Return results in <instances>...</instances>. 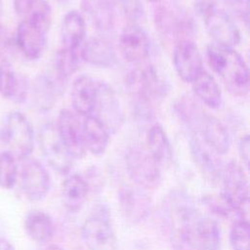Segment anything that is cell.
<instances>
[{
    "instance_id": "28",
    "label": "cell",
    "mask_w": 250,
    "mask_h": 250,
    "mask_svg": "<svg viewBox=\"0 0 250 250\" xmlns=\"http://www.w3.org/2000/svg\"><path fill=\"white\" fill-rule=\"evenodd\" d=\"M146 150L161 167H167L172 160V148L168 136L161 125H151L146 137Z\"/></svg>"
},
{
    "instance_id": "38",
    "label": "cell",
    "mask_w": 250,
    "mask_h": 250,
    "mask_svg": "<svg viewBox=\"0 0 250 250\" xmlns=\"http://www.w3.org/2000/svg\"><path fill=\"white\" fill-rule=\"evenodd\" d=\"M33 0H13V7L16 15L22 19Z\"/></svg>"
},
{
    "instance_id": "29",
    "label": "cell",
    "mask_w": 250,
    "mask_h": 250,
    "mask_svg": "<svg viewBox=\"0 0 250 250\" xmlns=\"http://www.w3.org/2000/svg\"><path fill=\"white\" fill-rule=\"evenodd\" d=\"M191 88L195 98L211 109H219L223 105L222 90L214 78L203 70L192 82Z\"/></svg>"
},
{
    "instance_id": "3",
    "label": "cell",
    "mask_w": 250,
    "mask_h": 250,
    "mask_svg": "<svg viewBox=\"0 0 250 250\" xmlns=\"http://www.w3.org/2000/svg\"><path fill=\"white\" fill-rule=\"evenodd\" d=\"M34 131L29 119L21 111L9 112L0 125V143L17 160H23L34 148Z\"/></svg>"
},
{
    "instance_id": "8",
    "label": "cell",
    "mask_w": 250,
    "mask_h": 250,
    "mask_svg": "<svg viewBox=\"0 0 250 250\" xmlns=\"http://www.w3.org/2000/svg\"><path fill=\"white\" fill-rule=\"evenodd\" d=\"M38 144L49 165L61 174H67L75 159L61 139L54 123H45L38 133Z\"/></svg>"
},
{
    "instance_id": "2",
    "label": "cell",
    "mask_w": 250,
    "mask_h": 250,
    "mask_svg": "<svg viewBox=\"0 0 250 250\" xmlns=\"http://www.w3.org/2000/svg\"><path fill=\"white\" fill-rule=\"evenodd\" d=\"M126 87L131 98L143 109L159 104L167 95L166 81L150 63L133 68L126 76Z\"/></svg>"
},
{
    "instance_id": "5",
    "label": "cell",
    "mask_w": 250,
    "mask_h": 250,
    "mask_svg": "<svg viewBox=\"0 0 250 250\" xmlns=\"http://www.w3.org/2000/svg\"><path fill=\"white\" fill-rule=\"evenodd\" d=\"M222 230L219 223L200 213L190 222L175 246L177 250H220Z\"/></svg>"
},
{
    "instance_id": "6",
    "label": "cell",
    "mask_w": 250,
    "mask_h": 250,
    "mask_svg": "<svg viewBox=\"0 0 250 250\" xmlns=\"http://www.w3.org/2000/svg\"><path fill=\"white\" fill-rule=\"evenodd\" d=\"M154 21L158 30L165 36L179 41L191 40L194 22L189 13L177 5H158L154 10Z\"/></svg>"
},
{
    "instance_id": "32",
    "label": "cell",
    "mask_w": 250,
    "mask_h": 250,
    "mask_svg": "<svg viewBox=\"0 0 250 250\" xmlns=\"http://www.w3.org/2000/svg\"><path fill=\"white\" fill-rule=\"evenodd\" d=\"M174 109L179 119L187 124L191 129L192 133L197 131L202 118L206 114L196 100L190 96L179 97L174 104Z\"/></svg>"
},
{
    "instance_id": "30",
    "label": "cell",
    "mask_w": 250,
    "mask_h": 250,
    "mask_svg": "<svg viewBox=\"0 0 250 250\" xmlns=\"http://www.w3.org/2000/svg\"><path fill=\"white\" fill-rule=\"evenodd\" d=\"M24 229L27 235L38 243L49 242L55 233L52 218L41 210H31L26 214Z\"/></svg>"
},
{
    "instance_id": "36",
    "label": "cell",
    "mask_w": 250,
    "mask_h": 250,
    "mask_svg": "<svg viewBox=\"0 0 250 250\" xmlns=\"http://www.w3.org/2000/svg\"><path fill=\"white\" fill-rule=\"evenodd\" d=\"M192 6L195 14L203 21L217 9L215 0H192Z\"/></svg>"
},
{
    "instance_id": "39",
    "label": "cell",
    "mask_w": 250,
    "mask_h": 250,
    "mask_svg": "<svg viewBox=\"0 0 250 250\" xmlns=\"http://www.w3.org/2000/svg\"><path fill=\"white\" fill-rule=\"evenodd\" d=\"M0 250H16L15 247L7 239L0 237Z\"/></svg>"
},
{
    "instance_id": "18",
    "label": "cell",
    "mask_w": 250,
    "mask_h": 250,
    "mask_svg": "<svg viewBox=\"0 0 250 250\" xmlns=\"http://www.w3.org/2000/svg\"><path fill=\"white\" fill-rule=\"evenodd\" d=\"M97 92L98 79L86 74L76 77L70 90V100L73 111L81 117L91 115Z\"/></svg>"
},
{
    "instance_id": "43",
    "label": "cell",
    "mask_w": 250,
    "mask_h": 250,
    "mask_svg": "<svg viewBox=\"0 0 250 250\" xmlns=\"http://www.w3.org/2000/svg\"><path fill=\"white\" fill-rule=\"evenodd\" d=\"M56 1H57V2H59V3H62V4H63V3L68 2L69 0H56Z\"/></svg>"
},
{
    "instance_id": "24",
    "label": "cell",
    "mask_w": 250,
    "mask_h": 250,
    "mask_svg": "<svg viewBox=\"0 0 250 250\" xmlns=\"http://www.w3.org/2000/svg\"><path fill=\"white\" fill-rule=\"evenodd\" d=\"M86 23L84 17L76 10L68 11L62 18L60 29L62 47L79 50L85 41Z\"/></svg>"
},
{
    "instance_id": "27",
    "label": "cell",
    "mask_w": 250,
    "mask_h": 250,
    "mask_svg": "<svg viewBox=\"0 0 250 250\" xmlns=\"http://www.w3.org/2000/svg\"><path fill=\"white\" fill-rule=\"evenodd\" d=\"M83 139L86 150L94 155H102L109 145L110 133L93 115H87L82 119Z\"/></svg>"
},
{
    "instance_id": "16",
    "label": "cell",
    "mask_w": 250,
    "mask_h": 250,
    "mask_svg": "<svg viewBox=\"0 0 250 250\" xmlns=\"http://www.w3.org/2000/svg\"><path fill=\"white\" fill-rule=\"evenodd\" d=\"M204 23L215 45L233 49L234 46L239 43V30L233 20L226 11L217 8L204 20Z\"/></svg>"
},
{
    "instance_id": "37",
    "label": "cell",
    "mask_w": 250,
    "mask_h": 250,
    "mask_svg": "<svg viewBox=\"0 0 250 250\" xmlns=\"http://www.w3.org/2000/svg\"><path fill=\"white\" fill-rule=\"evenodd\" d=\"M238 153L241 158V161L243 162L245 167L248 168L250 158V140L248 134L240 138L238 142Z\"/></svg>"
},
{
    "instance_id": "1",
    "label": "cell",
    "mask_w": 250,
    "mask_h": 250,
    "mask_svg": "<svg viewBox=\"0 0 250 250\" xmlns=\"http://www.w3.org/2000/svg\"><path fill=\"white\" fill-rule=\"evenodd\" d=\"M206 59L211 69L222 79L233 96L244 97L249 92V71L244 59L234 50L210 44Z\"/></svg>"
},
{
    "instance_id": "21",
    "label": "cell",
    "mask_w": 250,
    "mask_h": 250,
    "mask_svg": "<svg viewBox=\"0 0 250 250\" xmlns=\"http://www.w3.org/2000/svg\"><path fill=\"white\" fill-rule=\"evenodd\" d=\"M64 89L52 75L48 74L37 75L29 86L33 104L41 112L51 110Z\"/></svg>"
},
{
    "instance_id": "19",
    "label": "cell",
    "mask_w": 250,
    "mask_h": 250,
    "mask_svg": "<svg viewBox=\"0 0 250 250\" xmlns=\"http://www.w3.org/2000/svg\"><path fill=\"white\" fill-rule=\"evenodd\" d=\"M79 53L82 61L96 67L107 68L116 61L114 48L104 36H95L84 41Z\"/></svg>"
},
{
    "instance_id": "14",
    "label": "cell",
    "mask_w": 250,
    "mask_h": 250,
    "mask_svg": "<svg viewBox=\"0 0 250 250\" xmlns=\"http://www.w3.org/2000/svg\"><path fill=\"white\" fill-rule=\"evenodd\" d=\"M48 30L27 20H21L16 28L15 41L24 58L30 61L40 59L46 47Z\"/></svg>"
},
{
    "instance_id": "13",
    "label": "cell",
    "mask_w": 250,
    "mask_h": 250,
    "mask_svg": "<svg viewBox=\"0 0 250 250\" xmlns=\"http://www.w3.org/2000/svg\"><path fill=\"white\" fill-rule=\"evenodd\" d=\"M118 49L128 62L141 63L149 56L150 41L140 24L128 23L119 35Z\"/></svg>"
},
{
    "instance_id": "34",
    "label": "cell",
    "mask_w": 250,
    "mask_h": 250,
    "mask_svg": "<svg viewBox=\"0 0 250 250\" xmlns=\"http://www.w3.org/2000/svg\"><path fill=\"white\" fill-rule=\"evenodd\" d=\"M248 219H236L229 229V245L232 250H249Z\"/></svg>"
},
{
    "instance_id": "11",
    "label": "cell",
    "mask_w": 250,
    "mask_h": 250,
    "mask_svg": "<svg viewBox=\"0 0 250 250\" xmlns=\"http://www.w3.org/2000/svg\"><path fill=\"white\" fill-rule=\"evenodd\" d=\"M21 188L33 201L43 199L50 190L51 177L45 166L37 159L25 158L20 172Z\"/></svg>"
},
{
    "instance_id": "7",
    "label": "cell",
    "mask_w": 250,
    "mask_h": 250,
    "mask_svg": "<svg viewBox=\"0 0 250 250\" xmlns=\"http://www.w3.org/2000/svg\"><path fill=\"white\" fill-rule=\"evenodd\" d=\"M111 133L118 132L124 124L125 113L114 89L105 81L98 80V92L92 114Z\"/></svg>"
},
{
    "instance_id": "20",
    "label": "cell",
    "mask_w": 250,
    "mask_h": 250,
    "mask_svg": "<svg viewBox=\"0 0 250 250\" xmlns=\"http://www.w3.org/2000/svg\"><path fill=\"white\" fill-rule=\"evenodd\" d=\"M189 147L191 156L200 171L211 181H218L224 166L220 155L209 147L196 133L191 134Z\"/></svg>"
},
{
    "instance_id": "17",
    "label": "cell",
    "mask_w": 250,
    "mask_h": 250,
    "mask_svg": "<svg viewBox=\"0 0 250 250\" xmlns=\"http://www.w3.org/2000/svg\"><path fill=\"white\" fill-rule=\"evenodd\" d=\"M29 94L27 80L19 75L12 62L0 53V96L17 104L23 103Z\"/></svg>"
},
{
    "instance_id": "22",
    "label": "cell",
    "mask_w": 250,
    "mask_h": 250,
    "mask_svg": "<svg viewBox=\"0 0 250 250\" xmlns=\"http://www.w3.org/2000/svg\"><path fill=\"white\" fill-rule=\"evenodd\" d=\"M195 133L219 155L226 154L229 150V133L226 126L216 117L205 114Z\"/></svg>"
},
{
    "instance_id": "31",
    "label": "cell",
    "mask_w": 250,
    "mask_h": 250,
    "mask_svg": "<svg viewBox=\"0 0 250 250\" xmlns=\"http://www.w3.org/2000/svg\"><path fill=\"white\" fill-rule=\"evenodd\" d=\"M81 61L78 50H70L62 47L56 52L53 59L54 75L52 76L61 85L65 87L68 78L78 70Z\"/></svg>"
},
{
    "instance_id": "10",
    "label": "cell",
    "mask_w": 250,
    "mask_h": 250,
    "mask_svg": "<svg viewBox=\"0 0 250 250\" xmlns=\"http://www.w3.org/2000/svg\"><path fill=\"white\" fill-rule=\"evenodd\" d=\"M81 235L89 250H118L113 228L102 214L93 215L84 221Z\"/></svg>"
},
{
    "instance_id": "4",
    "label": "cell",
    "mask_w": 250,
    "mask_h": 250,
    "mask_svg": "<svg viewBox=\"0 0 250 250\" xmlns=\"http://www.w3.org/2000/svg\"><path fill=\"white\" fill-rule=\"evenodd\" d=\"M222 189L220 195L241 219L248 218L249 186L242 166L234 160L223 166L220 179Z\"/></svg>"
},
{
    "instance_id": "26",
    "label": "cell",
    "mask_w": 250,
    "mask_h": 250,
    "mask_svg": "<svg viewBox=\"0 0 250 250\" xmlns=\"http://www.w3.org/2000/svg\"><path fill=\"white\" fill-rule=\"evenodd\" d=\"M119 200L125 216L138 222L146 218L150 209V200L140 188L125 186L119 190Z\"/></svg>"
},
{
    "instance_id": "40",
    "label": "cell",
    "mask_w": 250,
    "mask_h": 250,
    "mask_svg": "<svg viewBox=\"0 0 250 250\" xmlns=\"http://www.w3.org/2000/svg\"><path fill=\"white\" fill-rule=\"evenodd\" d=\"M3 14V0H0V18Z\"/></svg>"
},
{
    "instance_id": "12",
    "label": "cell",
    "mask_w": 250,
    "mask_h": 250,
    "mask_svg": "<svg viewBox=\"0 0 250 250\" xmlns=\"http://www.w3.org/2000/svg\"><path fill=\"white\" fill-rule=\"evenodd\" d=\"M172 62L178 76L187 83H191L204 70L202 55L192 40L176 43Z\"/></svg>"
},
{
    "instance_id": "15",
    "label": "cell",
    "mask_w": 250,
    "mask_h": 250,
    "mask_svg": "<svg viewBox=\"0 0 250 250\" xmlns=\"http://www.w3.org/2000/svg\"><path fill=\"white\" fill-rule=\"evenodd\" d=\"M55 125L61 139L73 158L75 160L82 158L87 150L83 139L82 120L79 119V115L73 110L63 108L60 111Z\"/></svg>"
},
{
    "instance_id": "23",
    "label": "cell",
    "mask_w": 250,
    "mask_h": 250,
    "mask_svg": "<svg viewBox=\"0 0 250 250\" xmlns=\"http://www.w3.org/2000/svg\"><path fill=\"white\" fill-rule=\"evenodd\" d=\"M90 188L85 176L79 173L70 174L62 186V200L66 210L72 213L79 211L87 199Z\"/></svg>"
},
{
    "instance_id": "42",
    "label": "cell",
    "mask_w": 250,
    "mask_h": 250,
    "mask_svg": "<svg viewBox=\"0 0 250 250\" xmlns=\"http://www.w3.org/2000/svg\"><path fill=\"white\" fill-rule=\"evenodd\" d=\"M48 250H62V249H61V248H59V247H57V246H52V247H50Z\"/></svg>"
},
{
    "instance_id": "41",
    "label": "cell",
    "mask_w": 250,
    "mask_h": 250,
    "mask_svg": "<svg viewBox=\"0 0 250 250\" xmlns=\"http://www.w3.org/2000/svg\"><path fill=\"white\" fill-rule=\"evenodd\" d=\"M2 42H3V31H2V29L0 28V47H1V45H2Z\"/></svg>"
},
{
    "instance_id": "9",
    "label": "cell",
    "mask_w": 250,
    "mask_h": 250,
    "mask_svg": "<svg viewBox=\"0 0 250 250\" xmlns=\"http://www.w3.org/2000/svg\"><path fill=\"white\" fill-rule=\"evenodd\" d=\"M126 168L135 185L140 188L152 189L161 182V167L146 149L132 147L126 157Z\"/></svg>"
},
{
    "instance_id": "44",
    "label": "cell",
    "mask_w": 250,
    "mask_h": 250,
    "mask_svg": "<svg viewBox=\"0 0 250 250\" xmlns=\"http://www.w3.org/2000/svg\"><path fill=\"white\" fill-rule=\"evenodd\" d=\"M148 2H151V3H158L160 0H146Z\"/></svg>"
},
{
    "instance_id": "33",
    "label": "cell",
    "mask_w": 250,
    "mask_h": 250,
    "mask_svg": "<svg viewBox=\"0 0 250 250\" xmlns=\"http://www.w3.org/2000/svg\"><path fill=\"white\" fill-rule=\"evenodd\" d=\"M18 179L17 159L8 151L0 152V188H12Z\"/></svg>"
},
{
    "instance_id": "35",
    "label": "cell",
    "mask_w": 250,
    "mask_h": 250,
    "mask_svg": "<svg viewBox=\"0 0 250 250\" xmlns=\"http://www.w3.org/2000/svg\"><path fill=\"white\" fill-rule=\"evenodd\" d=\"M119 5L129 23L139 24L144 21L146 13L141 0H119Z\"/></svg>"
},
{
    "instance_id": "25",
    "label": "cell",
    "mask_w": 250,
    "mask_h": 250,
    "mask_svg": "<svg viewBox=\"0 0 250 250\" xmlns=\"http://www.w3.org/2000/svg\"><path fill=\"white\" fill-rule=\"evenodd\" d=\"M81 7L98 30L108 32L113 29L115 23L113 0H81Z\"/></svg>"
}]
</instances>
